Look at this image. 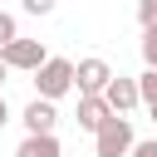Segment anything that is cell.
<instances>
[{
	"label": "cell",
	"mask_w": 157,
	"mask_h": 157,
	"mask_svg": "<svg viewBox=\"0 0 157 157\" xmlns=\"http://www.w3.org/2000/svg\"><path fill=\"white\" fill-rule=\"evenodd\" d=\"M93 152L98 157H128L132 152V123L123 113H108V123L93 132Z\"/></svg>",
	"instance_id": "cell-1"
},
{
	"label": "cell",
	"mask_w": 157,
	"mask_h": 157,
	"mask_svg": "<svg viewBox=\"0 0 157 157\" xmlns=\"http://www.w3.org/2000/svg\"><path fill=\"white\" fill-rule=\"evenodd\" d=\"M34 88H39V98H64L74 88V64L69 59H44L34 69Z\"/></svg>",
	"instance_id": "cell-2"
},
{
	"label": "cell",
	"mask_w": 157,
	"mask_h": 157,
	"mask_svg": "<svg viewBox=\"0 0 157 157\" xmlns=\"http://www.w3.org/2000/svg\"><path fill=\"white\" fill-rule=\"evenodd\" d=\"M0 59H5L10 69H29V74H34L49 54H44V44H39V39H20V34H15V39L0 49Z\"/></svg>",
	"instance_id": "cell-3"
},
{
	"label": "cell",
	"mask_w": 157,
	"mask_h": 157,
	"mask_svg": "<svg viewBox=\"0 0 157 157\" xmlns=\"http://www.w3.org/2000/svg\"><path fill=\"white\" fill-rule=\"evenodd\" d=\"M108 78H113V69H108L103 59H78V64H74V88H78V93H103Z\"/></svg>",
	"instance_id": "cell-4"
},
{
	"label": "cell",
	"mask_w": 157,
	"mask_h": 157,
	"mask_svg": "<svg viewBox=\"0 0 157 157\" xmlns=\"http://www.w3.org/2000/svg\"><path fill=\"white\" fill-rule=\"evenodd\" d=\"M103 98H108V108L113 113H128V108H137L142 103V93H137V78H108V88H103Z\"/></svg>",
	"instance_id": "cell-5"
},
{
	"label": "cell",
	"mask_w": 157,
	"mask_h": 157,
	"mask_svg": "<svg viewBox=\"0 0 157 157\" xmlns=\"http://www.w3.org/2000/svg\"><path fill=\"white\" fill-rule=\"evenodd\" d=\"M108 113H113V108H108L103 93H83V98H78V128H83V132H98V128L108 123Z\"/></svg>",
	"instance_id": "cell-6"
},
{
	"label": "cell",
	"mask_w": 157,
	"mask_h": 157,
	"mask_svg": "<svg viewBox=\"0 0 157 157\" xmlns=\"http://www.w3.org/2000/svg\"><path fill=\"white\" fill-rule=\"evenodd\" d=\"M54 123H59L54 98H34V103L25 108V128H29V132H54Z\"/></svg>",
	"instance_id": "cell-7"
},
{
	"label": "cell",
	"mask_w": 157,
	"mask_h": 157,
	"mask_svg": "<svg viewBox=\"0 0 157 157\" xmlns=\"http://www.w3.org/2000/svg\"><path fill=\"white\" fill-rule=\"evenodd\" d=\"M15 157H59V137L54 132H29Z\"/></svg>",
	"instance_id": "cell-8"
},
{
	"label": "cell",
	"mask_w": 157,
	"mask_h": 157,
	"mask_svg": "<svg viewBox=\"0 0 157 157\" xmlns=\"http://www.w3.org/2000/svg\"><path fill=\"white\" fill-rule=\"evenodd\" d=\"M137 93H142V103H147V108H157V69H147V74L137 78Z\"/></svg>",
	"instance_id": "cell-9"
},
{
	"label": "cell",
	"mask_w": 157,
	"mask_h": 157,
	"mask_svg": "<svg viewBox=\"0 0 157 157\" xmlns=\"http://www.w3.org/2000/svg\"><path fill=\"white\" fill-rule=\"evenodd\" d=\"M142 59L147 69H157V25H142Z\"/></svg>",
	"instance_id": "cell-10"
},
{
	"label": "cell",
	"mask_w": 157,
	"mask_h": 157,
	"mask_svg": "<svg viewBox=\"0 0 157 157\" xmlns=\"http://www.w3.org/2000/svg\"><path fill=\"white\" fill-rule=\"evenodd\" d=\"M15 34H20V29H15V15H5V10H0V49H5Z\"/></svg>",
	"instance_id": "cell-11"
},
{
	"label": "cell",
	"mask_w": 157,
	"mask_h": 157,
	"mask_svg": "<svg viewBox=\"0 0 157 157\" xmlns=\"http://www.w3.org/2000/svg\"><path fill=\"white\" fill-rule=\"evenodd\" d=\"M137 20L142 25H157V0H137Z\"/></svg>",
	"instance_id": "cell-12"
},
{
	"label": "cell",
	"mask_w": 157,
	"mask_h": 157,
	"mask_svg": "<svg viewBox=\"0 0 157 157\" xmlns=\"http://www.w3.org/2000/svg\"><path fill=\"white\" fill-rule=\"evenodd\" d=\"M25 10H29V15H49V10H54V0H25Z\"/></svg>",
	"instance_id": "cell-13"
},
{
	"label": "cell",
	"mask_w": 157,
	"mask_h": 157,
	"mask_svg": "<svg viewBox=\"0 0 157 157\" xmlns=\"http://www.w3.org/2000/svg\"><path fill=\"white\" fill-rule=\"evenodd\" d=\"M132 157H157V137L152 142H132Z\"/></svg>",
	"instance_id": "cell-14"
},
{
	"label": "cell",
	"mask_w": 157,
	"mask_h": 157,
	"mask_svg": "<svg viewBox=\"0 0 157 157\" xmlns=\"http://www.w3.org/2000/svg\"><path fill=\"white\" fill-rule=\"evenodd\" d=\"M5 123H10V108H5V98H0V128H5Z\"/></svg>",
	"instance_id": "cell-15"
},
{
	"label": "cell",
	"mask_w": 157,
	"mask_h": 157,
	"mask_svg": "<svg viewBox=\"0 0 157 157\" xmlns=\"http://www.w3.org/2000/svg\"><path fill=\"white\" fill-rule=\"evenodd\" d=\"M5 74H10V64H5V59H0V83H5Z\"/></svg>",
	"instance_id": "cell-16"
},
{
	"label": "cell",
	"mask_w": 157,
	"mask_h": 157,
	"mask_svg": "<svg viewBox=\"0 0 157 157\" xmlns=\"http://www.w3.org/2000/svg\"><path fill=\"white\" fill-rule=\"evenodd\" d=\"M152 118H157V108H152Z\"/></svg>",
	"instance_id": "cell-17"
}]
</instances>
